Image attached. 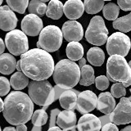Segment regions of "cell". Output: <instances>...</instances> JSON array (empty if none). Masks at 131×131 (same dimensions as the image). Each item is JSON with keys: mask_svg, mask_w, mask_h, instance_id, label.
<instances>
[{"mask_svg": "<svg viewBox=\"0 0 131 131\" xmlns=\"http://www.w3.org/2000/svg\"><path fill=\"white\" fill-rule=\"evenodd\" d=\"M16 130L17 131H27V127L23 125H20L16 126Z\"/></svg>", "mask_w": 131, "mask_h": 131, "instance_id": "obj_41", "label": "cell"}, {"mask_svg": "<svg viewBox=\"0 0 131 131\" xmlns=\"http://www.w3.org/2000/svg\"><path fill=\"white\" fill-rule=\"evenodd\" d=\"M42 2H43V3H47V2H49V1H51V0H41Z\"/></svg>", "mask_w": 131, "mask_h": 131, "instance_id": "obj_50", "label": "cell"}, {"mask_svg": "<svg viewBox=\"0 0 131 131\" xmlns=\"http://www.w3.org/2000/svg\"><path fill=\"white\" fill-rule=\"evenodd\" d=\"M113 28L123 33H127L131 30V12L128 15L117 18L113 21Z\"/></svg>", "mask_w": 131, "mask_h": 131, "instance_id": "obj_26", "label": "cell"}, {"mask_svg": "<svg viewBox=\"0 0 131 131\" xmlns=\"http://www.w3.org/2000/svg\"><path fill=\"white\" fill-rule=\"evenodd\" d=\"M76 90L67 89L61 94L59 97V102L61 106L65 110H75L77 106L78 95H79Z\"/></svg>", "mask_w": 131, "mask_h": 131, "instance_id": "obj_19", "label": "cell"}, {"mask_svg": "<svg viewBox=\"0 0 131 131\" xmlns=\"http://www.w3.org/2000/svg\"><path fill=\"white\" fill-rule=\"evenodd\" d=\"M43 29V21L38 15L30 13L22 19L21 30L26 35L37 36Z\"/></svg>", "mask_w": 131, "mask_h": 131, "instance_id": "obj_13", "label": "cell"}, {"mask_svg": "<svg viewBox=\"0 0 131 131\" xmlns=\"http://www.w3.org/2000/svg\"><path fill=\"white\" fill-rule=\"evenodd\" d=\"M110 121L118 125L131 123V101L129 97L121 98L120 102L110 114Z\"/></svg>", "mask_w": 131, "mask_h": 131, "instance_id": "obj_10", "label": "cell"}, {"mask_svg": "<svg viewBox=\"0 0 131 131\" xmlns=\"http://www.w3.org/2000/svg\"><path fill=\"white\" fill-rule=\"evenodd\" d=\"M118 6L125 12L131 11V0H117Z\"/></svg>", "mask_w": 131, "mask_h": 131, "instance_id": "obj_35", "label": "cell"}, {"mask_svg": "<svg viewBox=\"0 0 131 131\" xmlns=\"http://www.w3.org/2000/svg\"><path fill=\"white\" fill-rule=\"evenodd\" d=\"M64 13V5L59 0H51L48 5L46 16L52 20H58Z\"/></svg>", "mask_w": 131, "mask_h": 131, "instance_id": "obj_21", "label": "cell"}, {"mask_svg": "<svg viewBox=\"0 0 131 131\" xmlns=\"http://www.w3.org/2000/svg\"><path fill=\"white\" fill-rule=\"evenodd\" d=\"M30 96L20 91L10 93L4 100L3 111L5 120L12 125L26 124L31 120L34 104Z\"/></svg>", "mask_w": 131, "mask_h": 131, "instance_id": "obj_2", "label": "cell"}, {"mask_svg": "<svg viewBox=\"0 0 131 131\" xmlns=\"http://www.w3.org/2000/svg\"><path fill=\"white\" fill-rule=\"evenodd\" d=\"M7 5L14 12L20 14L25 13L26 7L29 6V0H6Z\"/></svg>", "mask_w": 131, "mask_h": 131, "instance_id": "obj_31", "label": "cell"}, {"mask_svg": "<svg viewBox=\"0 0 131 131\" xmlns=\"http://www.w3.org/2000/svg\"><path fill=\"white\" fill-rule=\"evenodd\" d=\"M48 131H63V130H61L59 126H53L49 128Z\"/></svg>", "mask_w": 131, "mask_h": 131, "instance_id": "obj_43", "label": "cell"}, {"mask_svg": "<svg viewBox=\"0 0 131 131\" xmlns=\"http://www.w3.org/2000/svg\"><path fill=\"white\" fill-rule=\"evenodd\" d=\"M54 89H55V93H57V94H56V96H55V100L59 99V97H60V96H61V94L64 92V90H65V89H61V88H60V87H58V86H57V85L56 87L54 88Z\"/></svg>", "mask_w": 131, "mask_h": 131, "instance_id": "obj_38", "label": "cell"}, {"mask_svg": "<svg viewBox=\"0 0 131 131\" xmlns=\"http://www.w3.org/2000/svg\"><path fill=\"white\" fill-rule=\"evenodd\" d=\"M100 120H101V121H102V125H104L106 124H107V123H109V121H110V115H106V116H102V117H100Z\"/></svg>", "mask_w": 131, "mask_h": 131, "instance_id": "obj_39", "label": "cell"}, {"mask_svg": "<svg viewBox=\"0 0 131 131\" xmlns=\"http://www.w3.org/2000/svg\"><path fill=\"white\" fill-rule=\"evenodd\" d=\"M80 68L79 65L70 59H63L55 65L53 80L62 89H71L80 83Z\"/></svg>", "mask_w": 131, "mask_h": 131, "instance_id": "obj_3", "label": "cell"}, {"mask_svg": "<svg viewBox=\"0 0 131 131\" xmlns=\"http://www.w3.org/2000/svg\"><path fill=\"white\" fill-rule=\"evenodd\" d=\"M85 39L95 46H102L107 42L108 30L102 16H95L91 19L85 32Z\"/></svg>", "mask_w": 131, "mask_h": 131, "instance_id": "obj_7", "label": "cell"}, {"mask_svg": "<svg viewBox=\"0 0 131 131\" xmlns=\"http://www.w3.org/2000/svg\"><path fill=\"white\" fill-rule=\"evenodd\" d=\"M20 60L22 72L32 80H45L54 72V60L43 49H30L20 56Z\"/></svg>", "mask_w": 131, "mask_h": 131, "instance_id": "obj_1", "label": "cell"}, {"mask_svg": "<svg viewBox=\"0 0 131 131\" xmlns=\"http://www.w3.org/2000/svg\"><path fill=\"white\" fill-rule=\"evenodd\" d=\"M101 131H119L116 124L112 122H109L102 127Z\"/></svg>", "mask_w": 131, "mask_h": 131, "instance_id": "obj_37", "label": "cell"}, {"mask_svg": "<svg viewBox=\"0 0 131 131\" xmlns=\"http://www.w3.org/2000/svg\"><path fill=\"white\" fill-rule=\"evenodd\" d=\"M106 48L110 56L120 55L125 57L130 50L131 41L129 36L123 32H116L108 38Z\"/></svg>", "mask_w": 131, "mask_h": 131, "instance_id": "obj_9", "label": "cell"}, {"mask_svg": "<svg viewBox=\"0 0 131 131\" xmlns=\"http://www.w3.org/2000/svg\"><path fill=\"white\" fill-rule=\"evenodd\" d=\"M3 131H17V130L14 127H6V128L3 129Z\"/></svg>", "mask_w": 131, "mask_h": 131, "instance_id": "obj_44", "label": "cell"}, {"mask_svg": "<svg viewBox=\"0 0 131 131\" xmlns=\"http://www.w3.org/2000/svg\"><path fill=\"white\" fill-rule=\"evenodd\" d=\"M5 43L7 50L14 56H21L29 51L28 38L26 35L20 30H13L7 33Z\"/></svg>", "mask_w": 131, "mask_h": 131, "instance_id": "obj_8", "label": "cell"}, {"mask_svg": "<svg viewBox=\"0 0 131 131\" xmlns=\"http://www.w3.org/2000/svg\"><path fill=\"white\" fill-rule=\"evenodd\" d=\"M87 59L90 64L95 67H101L105 61V54L102 48L98 47L91 48L87 52Z\"/></svg>", "mask_w": 131, "mask_h": 131, "instance_id": "obj_22", "label": "cell"}, {"mask_svg": "<svg viewBox=\"0 0 131 131\" xmlns=\"http://www.w3.org/2000/svg\"><path fill=\"white\" fill-rule=\"evenodd\" d=\"M4 109V101H3L2 98H0V110L3 112Z\"/></svg>", "mask_w": 131, "mask_h": 131, "instance_id": "obj_47", "label": "cell"}, {"mask_svg": "<svg viewBox=\"0 0 131 131\" xmlns=\"http://www.w3.org/2000/svg\"><path fill=\"white\" fill-rule=\"evenodd\" d=\"M29 79L30 78L25 75L22 71H17L11 76L10 83L13 89L16 90V91H20L29 85L30 84Z\"/></svg>", "mask_w": 131, "mask_h": 131, "instance_id": "obj_24", "label": "cell"}, {"mask_svg": "<svg viewBox=\"0 0 131 131\" xmlns=\"http://www.w3.org/2000/svg\"><path fill=\"white\" fill-rule=\"evenodd\" d=\"M85 65H86V59L84 57H82L80 60H79V67L81 69V68H83Z\"/></svg>", "mask_w": 131, "mask_h": 131, "instance_id": "obj_40", "label": "cell"}, {"mask_svg": "<svg viewBox=\"0 0 131 131\" xmlns=\"http://www.w3.org/2000/svg\"><path fill=\"white\" fill-rule=\"evenodd\" d=\"M102 121L100 118L93 114H84L77 124L78 131H100L102 129Z\"/></svg>", "mask_w": 131, "mask_h": 131, "instance_id": "obj_15", "label": "cell"}, {"mask_svg": "<svg viewBox=\"0 0 131 131\" xmlns=\"http://www.w3.org/2000/svg\"><path fill=\"white\" fill-rule=\"evenodd\" d=\"M63 131H78V129L76 127V128H74V129H63Z\"/></svg>", "mask_w": 131, "mask_h": 131, "instance_id": "obj_49", "label": "cell"}, {"mask_svg": "<svg viewBox=\"0 0 131 131\" xmlns=\"http://www.w3.org/2000/svg\"><path fill=\"white\" fill-rule=\"evenodd\" d=\"M3 0H0V4L3 3Z\"/></svg>", "mask_w": 131, "mask_h": 131, "instance_id": "obj_53", "label": "cell"}, {"mask_svg": "<svg viewBox=\"0 0 131 131\" xmlns=\"http://www.w3.org/2000/svg\"><path fill=\"white\" fill-rule=\"evenodd\" d=\"M0 43H1V54H3V53H4V50H5L6 43L3 42L2 39H0Z\"/></svg>", "mask_w": 131, "mask_h": 131, "instance_id": "obj_42", "label": "cell"}, {"mask_svg": "<svg viewBox=\"0 0 131 131\" xmlns=\"http://www.w3.org/2000/svg\"><path fill=\"white\" fill-rule=\"evenodd\" d=\"M84 10V4L81 0H67L64 4V14L70 20L79 19Z\"/></svg>", "mask_w": 131, "mask_h": 131, "instance_id": "obj_16", "label": "cell"}, {"mask_svg": "<svg viewBox=\"0 0 131 131\" xmlns=\"http://www.w3.org/2000/svg\"><path fill=\"white\" fill-rule=\"evenodd\" d=\"M98 97L91 90H85L78 95L76 109L81 114H88L97 107Z\"/></svg>", "mask_w": 131, "mask_h": 131, "instance_id": "obj_11", "label": "cell"}, {"mask_svg": "<svg viewBox=\"0 0 131 131\" xmlns=\"http://www.w3.org/2000/svg\"><path fill=\"white\" fill-rule=\"evenodd\" d=\"M62 39L63 34L59 27L48 26L41 31L37 42V47L48 52H56L62 44Z\"/></svg>", "mask_w": 131, "mask_h": 131, "instance_id": "obj_6", "label": "cell"}, {"mask_svg": "<svg viewBox=\"0 0 131 131\" xmlns=\"http://www.w3.org/2000/svg\"><path fill=\"white\" fill-rule=\"evenodd\" d=\"M67 56L71 61H79L84 55V48L79 42H70L67 46Z\"/></svg>", "mask_w": 131, "mask_h": 131, "instance_id": "obj_23", "label": "cell"}, {"mask_svg": "<svg viewBox=\"0 0 131 131\" xmlns=\"http://www.w3.org/2000/svg\"><path fill=\"white\" fill-rule=\"evenodd\" d=\"M29 12L31 14L38 15L39 16H43L46 14L48 10V6L45 3L41 0H31L28 6Z\"/></svg>", "mask_w": 131, "mask_h": 131, "instance_id": "obj_27", "label": "cell"}, {"mask_svg": "<svg viewBox=\"0 0 131 131\" xmlns=\"http://www.w3.org/2000/svg\"><path fill=\"white\" fill-rule=\"evenodd\" d=\"M28 92L31 100L38 106H48L55 101V89L47 80L30 81Z\"/></svg>", "mask_w": 131, "mask_h": 131, "instance_id": "obj_5", "label": "cell"}, {"mask_svg": "<svg viewBox=\"0 0 131 131\" xmlns=\"http://www.w3.org/2000/svg\"><path fill=\"white\" fill-rule=\"evenodd\" d=\"M0 96L3 97L10 92L11 89V83L7 78L1 76L0 77Z\"/></svg>", "mask_w": 131, "mask_h": 131, "instance_id": "obj_34", "label": "cell"}, {"mask_svg": "<svg viewBox=\"0 0 131 131\" xmlns=\"http://www.w3.org/2000/svg\"><path fill=\"white\" fill-rule=\"evenodd\" d=\"M95 84L97 89L103 91L109 87V79L107 76L99 75L95 79Z\"/></svg>", "mask_w": 131, "mask_h": 131, "instance_id": "obj_33", "label": "cell"}, {"mask_svg": "<svg viewBox=\"0 0 131 131\" xmlns=\"http://www.w3.org/2000/svg\"><path fill=\"white\" fill-rule=\"evenodd\" d=\"M17 61L12 53H3L0 56V72L3 75H10L16 69Z\"/></svg>", "mask_w": 131, "mask_h": 131, "instance_id": "obj_20", "label": "cell"}, {"mask_svg": "<svg viewBox=\"0 0 131 131\" xmlns=\"http://www.w3.org/2000/svg\"><path fill=\"white\" fill-rule=\"evenodd\" d=\"M129 91H130V93H131V89H130V90H129ZM129 100L131 101V96H130V97H129Z\"/></svg>", "mask_w": 131, "mask_h": 131, "instance_id": "obj_52", "label": "cell"}, {"mask_svg": "<svg viewBox=\"0 0 131 131\" xmlns=\"http://www.w3.org/2000/svg\"><path fill=\"white\" fill-rule=\"evenodd\" d=\"M85 12L88 14L98 13L104 7L103 0H84Z\"/></svg>", "mask_w": 131, "mask_h": 131, "instance_id": "obj_29", "label": "cell"}, {"mask_svg": "<svg viewBox=\"0 0 131 131\" xmlns=\"http://www.w3.org/2000/svg\"><path fill=\"white\" fill-rule=\"evenodd\" d=\"M80 84L83 86H89L95 82L94 70L91 66L85 65L83 68L80 69Z\"/></svg>", "mask_w": 131, "mask_h": 131, "instance_id": "obj_25", "label": "cell"}, {"mask_svg": "<svg viewBox=\"0 0 131 131\" xmlns=\"http://www.w3.org/2000/svg\"><path fill=\"white\" fill-rule=\"evenodd\" d=\"M103 1H111V0H103Z\"/></svg>", "mask_w": 131, "mask_h": 131, "instance_id": "obj_54", "label": "cell"}, {"mask_svg": "<svg viewBox=\"0 0 131 131\" xmlns=\"http://www.w3.org/2000/svg\"><path fill=\"white\" fill-rule=\"evenodd\" d=\"M106 76L112 82L123 83L125 88L131 85V68L125 57L110 56L106 62Z\"/></svg>", "mask_w": 131, "mask_h": 131, "instance_id": "obj_4", "label": "cell"}, {"mask_svg": "<svg viewBox=\"0 0 131 131\" xmlns=\"http://www.w3.org/2000/svg\"><path fill=\"white\" fill-rule=\"evenodd\" d=\"M111 93H112L113 97L116 98L125 97L126 94L125 87L123 84V83H120V82L115 83L111 88Z\"/></svg>", "mask_w": 131, "mask_h": 131, "instance_id": "obj_32", "label": "cell"}, {"mask_svg": "<svg viewBox=\"0 0 131 131\" xmlns=\"http://www.w3.org/2000/svg\"><path fill=\"white\" fill-rule=\"evenodd\" d=\"M61 111L59 109H53L51 111V115H50V122H49V127H53L55 126V125L57 124V116L60 113Z\"/></svg>", "mask_w": 131, "mask_h": 131, "instance_id": "obj_36", "label": "cell"}, {"mask_svg": "<svg viewBox=\"0 0 131 131\" xmlns=\"http://www.w3.org/2000/svg\"><path fill=\"white\" fill-rule=\"evenodd\" d=\"M104 17L108 20H116L120 14V7L114 3L106 4L102 9Z\"/></svg>", "mask_w": 131, "mask_h": 131, "instance_id": "obj_28", "label": "cell"}, {"mask_svg": "<svg viewBox=\"0 0 131 131\" xmlns=\"http://www.w3.org/2000/svg\"><path fill=\"white\" fill-rule=\"evenodd\" d=\"M17 25V17L14 11L9 6L0 7V28L3 31H12L15 30Z\"/></svg>", "mask_w": 131, "mask_h": 131, "instance_id": "obj_14", "label": "cell"}, {"mask_svg": "<svg viewBox=\"0 0 131 131\" xmlns=\"http://www.w3.org/2000/svg\"><path fill=\"white\" fill-rule=\"evenodd\" d=\"M116 100L109 92H103L99 94L97 99V109L105 115H110L116 108Z\"/></svg>", "mask_w": 131, "mask_h": 131, "instance_id": "obj_17", "label": "cell"}, {"mask_svg": "<svg viewBox=\"0 0 131 131\" xmlns=\"http://www.w3.org/2000/svg\"><path fill=\"white\" fill-rule=\"evenodd\" d=\"M16 69H17L18 71H22L21 69V64H20V60H19L17 61V65H16Z\"/></svg>", "mask_w": 131, "mask_h": 131, "instance_id": "obj_45", "label": "cell"}, {"mask_svg": "<svg viewBox=\"0 0 131 131\" xmlns=\"http://www.w3.org/2000/svg\"><path fill=\"white\" fill-rule=\"evenodd\" d=\"M48 118V114L45 110L39 109L34 112L31 117V121L35 126H43L47 123Z\"/></svg>", "mask_w": 131, "mask_h": 131, "instance_id": "obj_30", "label": "cell"}, {"mask_svg": "<svg viewBox=\"0 0 131 131\" xmlns=\"http://www.w3.org/2000/svg\"><path fill=\"white\" fill-rule=\"evenodd\" d=\"M64 39L68 42H79L84 36V30L80 22L75 20L66 21L61 28Z\"/></svg>", "mask_w": 131, "mask_h": 131, "instance_id": "obj_12", "label": "cell"}, {"mask_svg": "<svg viewBox=\"0 0 131 131\" xmlns=\"http://www.w3.org/2000/svg\"><path fill=\"white\" fill-rule=\"evenodd\" d=\"M121 131H131V125H129V126L125 127V128H124V129H122Z\"/></svg>", "mask_w": 131, "mask_h": 131, "instance_id": "obj_48", "label": "cell"}, {"mask_svg": "<svg viewBox=\"0 0 131 131\" xmlns=\"http://www.w3.org/2000/svg\"><path fill=\"white\" fill-rule=\"evenodd\" d=\"M31 131H42V128H41V126H35L34 125Z\"/></svg>", "mask_w": 131, "mask_h": 131, "instance_id": "obj_46", "label": "cell"}, {"mask_svg": "<svg viewBox=\"0 0 131 131\" xmlns=\"http://www.w3.org/2000/svg\"><path fill=\"white\" fill-rule=\"evenodd\" d=\"M129 67H130V68H131V61L129 62Z\"/></svg>", "mask_w": 131, "mask_h": 131, "instance_id": "obj_51", "label": "cell"}, {"mask_svg": "<svg viewBox=\"0 0 131 131\" xmlns=\"http://www.w3.org/2000/svg\"><path fill=\"white\" fill-rule=\"evenodd\" d=\"M76 115L72 110L61 111L57 116V125L62 129H71L76 128Z\"/></svg>", "mask_w": 131, "mask_h": 131, "instance_id": "obj_18", "label": "cell"}]
</instances>
